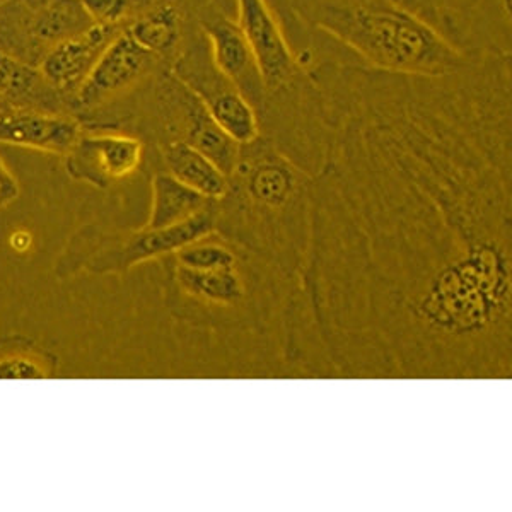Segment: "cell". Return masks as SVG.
Returning a JSON list of instances; mask_svg holds the SVG:
<instances>
[{"mask_svg": "<svg viewBox=\"0 0 512 512\" xmlns=\"http://www.w3.org/2000/svg\"><path fill=\"white\" fill-rule=\"evenodd\" d=\"M94 24L128 26L156 0H81Z\"/></svg>", "mask_w": 512, "mask_h": 512, "instance_id": "17", "label": "cell"}, {"mask_svg": "<svg viewBox=\"0 0 512 512\" xmlns=\"http://www.w3.org/2000/svg\"><path fill=\"white\" fill-rule=\"evenodd\" d=\"M209 198L183 185L175 176L159 171L152 176V209L144 229H163L187 221L209 207Z\"/></svg>", "mask_w": 512, "mask_h": 512, "instance_id": "15", "label": "cell"}, {"mask_svg": "<svg viewBox=\"0 0 512 512\" xmlns=\"http://www.w3.org/2000/svg\"><path fill=\"white\" fill-rule=\"evenodd\" d=\"M7 0H0V7L4 6L6 4Z\"/></svg>", "mask_w": 512, "mask_h": 512, "instance_id": "21", "label": "cell"}, {"mask_svg": "<svg viewBox=\"0 0 512 512\" xmlns=\"http://www.w3.org/2000/svg\"><path fill=\"white\" fill-rule=\"evenodd\" d=\"M209 43L217 69L245 94L256 110L262 108L263 88L250 45L238 21L221 11L214 0H185Z\"/></svg>", "mask_w": 512, "mask_h": 512, "instance_id": "7", "label": "cell"}, {"mask_svg": "<svg viewBox=\"0 0 512 512\" xmlns=\"http://www.w3.org/2000/svg\"><path fill=\"white\" fill-rule=\"evenodd\" d=\"M190 11L185 0H156L127 26L140 47L173 64L187 38Z\"/></svg>", "mask_w": 512, "mask_h": 512, "instance_id": "12", "label": "cell"}, {"mask_svg": "<svg viewBox=\"0 0 512 512\" xmlns=\"http://www.w3.org/2000/svg\"><path fill=\"white\" fill-rule=\"evenodd\" d=\"M190 11V9H188ZM171 72L197 94L212 120L239 146L262 137L258 111L245 94L217 69L210 57L209 43L190 12L187 38Z\"/></svg>", "mask_w": 512, "mask_h": 512, "instance_id": "3", "label": "cell"}, {"mask_svg": "<svg viewBox=\"0 0 512 512\" xmlns=\"http://www.w3.org/2000/svg\"><path fill=\"white\" fill-rule=\"evenodd\" d=\"M299 21L340 41L367 67L444 76L463 69L482 47H458L432 30L400 0H286Z\"/></svg>", "mask_w": 512, "mask_h": 512, "instance_id": "1", "label": "cell"}, {"mask_svg": "<svg viewBox=\"0 0 512 512\" xmlns=\"http://www.w3.org/2000/svg\"><path fill=\"white\" fill-rule=\"evenodd\" d=\"M2 110H12L11 106L7 105L4 99L0 98V111Z\"/></svg>", "mask_w": 512, "mask_h": 512, "instance_id": "20", "label": "cell"}, {"mask_svg": "<svg viewBox=\"0 0 512 512\" xmlns=\"http://www.w3.org/2000/svg\"><path fill=\"white\" fill-rule=\"evenodd\" d=\"M93 24L81 0H7L0 7V52L40 67L53 48Z\"/></svg>", "mask_w": 512, "mask_h": 512, "instance_id": "4", "label": "cell"}, {"mask_svg": "<svg viewBox=\"0 0 512 512\" xmlns=\"http://www.w3.org/2000/svg\"><path fill=\"white\" fill-rule=\"evenodd\" d=\"M48 376V367L36 355L14 352L0 357V379H45Z\"/></svg>", "mask_w": 512, "mask_h": 512, "instance_id": "18", "label": "cell"}, {"mask_svg": "<svg viewBox=\"0 0 512 512\" xmlns=\"http://www.w3.org/2000/svg\"><path fill=\"white\" fill-rule=\"evenodd\" d=\"M483 0H400L403 7L458 47L465 45Z\"/></svg>", "mask_w": 512, "mask_h": 512, "instance_id": "16", "label": "cell"}, {"mask_svg": "<svg viewBox=\"0 0 512 512\" xmlns=\"http://www.w3.org/2000/svg\"><path fill=\"white\" fill-rule=\"evenodd\" d=\"M219 219V200H214L197 216L163 229H140L127 241L113 248H106L89 260L88 270L94 274H122L139 263L171 255L192 245L198 239L214 234Z\"/></svg>", "mask_w": 512, "mask_h": 512, "instance_id": "8", "label": "cell"}, {"mask_svg": "<svg viewBox=\"0 0 512 512\" xmlns=\"http://www.w3.org/2000/svg\"><path fill=\"white\" fill-rule=\"evenodd\" d=\"M171 65L159 59L128 35L127 28L101 57L88 81L72 101L74 117L86 125L105 111L127 101L152 77Z\"/></svg>", "mask_w": 512, "mask_h": 512, "instance_id": "5", "label": "cell"}, {"mask_svg": "<svg viewBox=\"0 0 512 512\" xmlns=\"http://www.w3.org/2000/svg\"><path fill=\"white\" fill-rule=\"evenodd\" d=\"M0 98L12 110L74 117L72 103L48 81L40 67L24 64L4 52H0Z\"/></svg>", "mask_w": 512, "mask_h": 512, "instance_id": "11", "label": "cell"}, {"mask_svg": "<svg viewBox=\"0 0 512 512\" xmlns=\"http://www.w3.org/2000/svg\"><path fill=\"white\" fill-rule=\"evenodd\" d=\"M76 117L43 115L33 111H0V144L50 152L64 158L81 135Z\"/></svg>", "mask_w": 512, "mask_h": 512, "instance_id": "10", "label": "cell"}, {"mask_svg": "<svg viewBox=\"0 0 512 512\" xmlns=\"http://www.w3.org/2000/svg\"><path fill=\"white\" fill-rule=\"evenodd\" d=\"M99 130V128H93ZM146 156L144 140L117 128L82 132L64 156L67 175L94 188H110L139 171Z\"/></svg>", "mask_w": 512, "mask_h": 512, "instance_id": "6", "label": "cell"}, {"mask_svg": "<svg viewBox=\"0 0 512 512\" xmlns=\"http://www.w3.org/2000/svg\"><path fill=\"white\" fill-rule=\"evenodd\" d=\"M238 24L243 30L262 81L260 110L291 111L303 117L311 96L308 67L292 52L282 26L267 0H236Z\"/></svg>", "mask_w": 512, "mask_h": 512, "instance_id": "2", "label": "cell"}, {"mask_svg": "<svg viewBox=\"0 0 512 512\" xmlns=\"http://www.w3.org/2000/svg\"><path fill=\"white\" fill-rule=\"evenodd\" d=\"M21 193L18 178L7 166L6 161L0 156V210L11 205Z\"/></svg>", "mask_w": 512, "mask_h": 512, "instance_id": "19", "label": "cell"}, {"mask_svg": "<svg viewBox=\"0 0 512 512\" xmlns=\"http://www.w3.org/2000/svg\"><path fill=\"white\" fill-rule=\"evenodd\" d=\"M164 171L205 197L222 200L231 187L229 176L204 152L183 140L159 144Z\"/></svg>", "mask_w": 512, "mask_h": 512, "instance_id": "13", "label": "cell"}, {"mask_svg": "<svg viewBox=\"0 0 512 512\" xmlns=\"http://www.w3.org/2000/svg\"><path fill=\"white\" fill-rule=\"evenodd\" d=\"M125 28L103 24L89 26L88 30L70 36L53 48L41 62V72L72 103L108 47Z\"/></svg>", "mask_w": 512, "mask_h": 512, "instance_id": "9", "label": "cell"}, {"mask_svg": "<svg viewBox=\"0 0 512 512\" xmlns=\"http://www.w3.org/2000/svg\"><path fill=\"white\" fill-rule=\"evenodd\" d=\"M175 282L188 297L216 306H236L245 299V280L238 265L219 268H188L175 263Z\"/></svg>", "mask_w": 512, "mask_h": 512, "instance_id": "14", "label": "cell"}]
</instances>
